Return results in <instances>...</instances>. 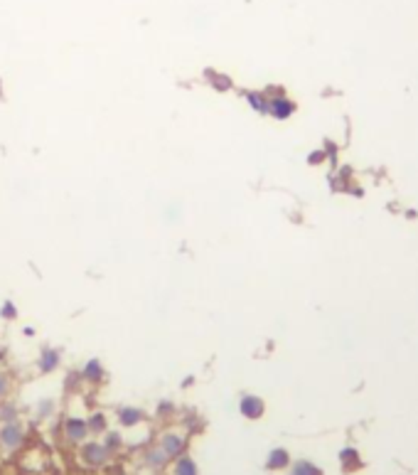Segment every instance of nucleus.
I'll use <instances>...</instances> for the list:
<instances>
[{"mask_svg":"<svg viewBox=\"0 0 418 475\" xmlns=\"http://www.w3.org/2000/svg\"><path fill=\"white\" fill-rule=\"evenodd\" d=\"M77 458H79V463H82L84 468L104 470V468H108V465H111L113 453L104 446V441H99V439L89 441L86 439L84 443H79V446H77Z\"/></svg>","mask_w":418,"mask_h":475,"instance_id":"obj_1","label":"nucleus"},{"mask_svg":"<svg viewBox=\"0 0 418 475\" xmlns=\"http://www.w3.org/2000/svg\"><path fill=\"white\" fill-rule=\"evenodd\" d=\"M27 446V426L20 419L8 423H0V451L12 456Z\"/></svg>","mask_w":418,"mask_h":475,"instance_id":"obj_2","label":"nucleus"},{"mask_svg":"<svg viewBox=\"0 0 418 475\" xmlns=\"http://www.w3.org/2000/svg\"><path fill=\"white\" fill-rule=\"evenodd\" d=\"M155 443L165 451V456L170 458V461H175V458L187 453V434H185V431H177V428H163L158 434V439H155Z\"/></svg>","mask_w":418,"mask_h":475,"instance_id":"obj_3","label":"nucleus"},{"mask_svg":"<svg viewBox=\"0 0 418 475\" xmlns=\"http://www.w3.org/2000/svg\"><path fill=\"white\" fill-rule=\"evenodd\" d=\"M62 436H65V441L69 443V446H79V443H84V441L91 436L86 417H67L65 421H62Z\"/></svg>","mask_w":418,"mask_h":475,"instance_id":"obj_4","label":"nucleus"},{"mask_svg":"<svg viewBox=\"0 0 418 475\" xmlns=\"http://www.w3.org/2000/svg\"><path fill=\"white\" fill-rule=\"evenodd\" d=\"M59 364H62V350H57V347H52V345L42 347L40 355H37V362H35L37 372L45 377L54 375V372L59 370Z\"/></svg>","mask_w":418,"mask_h":475,"instance_id":"obj_5","label":"nucleus"},{"mask_svg":"<svg viewBox=\"0 0 418 475\" xmlns=\"http://www.w3.org/2000/svg\"><path fill=\"white\" fill-rule=\"evenodd\" d=\"M116 421L121 428H136V426H141V423H146V411H143L141 406L124 404L116 409Z\"/></svg>","mask_w":418,"mask_h":475,"instance_id":"obj_6","label":"nucleus"},{"mask_svg":"<svg viewBox=\"0 0 418 475\" xmlns=\"http://www.w3.org/2000/svg\"><path fill=\"white\" fill-rule=\"evenodd\" d=\"M82 379L89 387H99L101 382L106 379V370H104V362L99 357L86 360V364L82 367Z\"/></svg>","mask_w":418,"mask_h":475,"instance_id":"obj_7","label":"nucleus"},{"mask_svg":"<svg viewBox=\"0 0 418 475\" xmlns=\"http://www.w3.org/2000/svg\"><path fill=\"white\" fill-rule=\"evenodd\" d=\"M143 463H146L150 470H155V473H158V470H165L167 463H172V461L165 456V451H163L158 443H150V446L143 451Z\"/></svg>","mask_w":418,"mask_h":475,"instance_id":"obj_8","label":"nucleus"},{"mask_svg":"<svg viewBox=\"0 0 418 475\" xmlns=\"http://www.w3.org/2000/svg\"><path fill=\"white\" fill-rule=\"evenodd\" d=\"M86 423H89V431H91V436H104L108 431V417L106 411H91L86 417Z\"/></svg>","mask_w":418,"mask_h":475,"instance_id":"obj_9","label":"nucleus"},{"mask_svg":"<svg viewBox=\"0 0 418 475\" xmlns=\"http://www.w3.org/2000/svg\"><path fill=\"white\" fill-rule=\"evenodd\" d=\"M172 475H200V470H197L195 461L185 453V456H180V458L172 461Z\"/></svg>","mask_w":418,"mask_h":475,"instance_id":"obj_10","label":"nucleus"},{"mask_svg":"<svg viewBox=\"0 0 418 475\" xmlns=\"http://www.w3.org/2000/svg\"><path fill=\"white\" fill-rule=\"evenodd\" d=\"M242 414L246 419H259L264 414V401L259 397H244L242 399Z\"/></svg>","mask_w":418,"mask_h":475,"instance_id":"obj_11","label":"nucleus"},{"mask_svg":"<svg viewBox=\"0 0 418 475\" xmlns=\"http://www.w3.org/2000/svg\"><path fill=\"white\" fill-rule=\"evenodd\" d=\"M101 441H104V446L113 453V458L118 456V451H121V448H124V443H126L124 434H121V431H111V428H108L106 434L101 436Z\"/></svg>","mask_w":418,"mask_h":475,"instance_id":"obj_12","label":"nucleus"},{"mask_svg":"<svg viewBox=\"0 0 418 475\" xmlns=\"http://www.w3.org/2000/svg\"><path fill=\"white\" fill-rule=\"evenodd\" d=\"M54 411H57L54 399H40V401H37V406H35L37 421H47L49 417H54Z\"/></svg>","mask_w":418,"mask_h":475,"instance_id":"obj_13","label":"nucleus"},{"mask_svg":"<svg viewBox=\"0 0 418 475\" xmlns=\"http://www.w3.org/2000/svg\"><path fill=\"white\" fill-rule=\"evenodd\" d=\"M12 387H15V384H12V375H10V372L3 370V367H0V404L10 399Z\"/></svg>","mask_w":418,"mask_h":475,"instance_id":"obj_14","label":"nucleus"},{"mask_svg":"<svg viewBox=\"0 0 418 475\" xmlns=\"http://www.w3.org/2000/svg\"><path fill=\"white\" fill-rule=\"evenodd\" d=\"M15 419H20V409H18V404H12L10 399L3 401V404H0V423L15 421Z\"/></svg>","mask_w":418,"mask_h":475,"instance_id":"obj_15","label":"nucleus"},{"mask_svg":"<svg viewBox=\"0 0 418 475\" xmlns=\"http://www.w3.org/2000/svg\"><path fill=\"white\" fill-rule=\"evenodd\" d=\"M18 318H20V311H18V305L12 303V300L0 303V320H5V323H15Z\"/></svg>","mask_w":418,"mask_h":475,"instance_id":"obj_16","label":"nucleus"},{"mask_svg":"<svg viewBox=\"0 0 418 475\" xmlns=\"http://www.w3.org/2000/svg\"><path fill=\"white\" fill-rule=\"evenodd\" d=\"M172 414H175V404L170 399L158 401V406H155V419L158 421H167V419H172Z\"/></svg>","mask_w":418,"mask_h":475,"instance_id":"obj_17","label":"nucleus"},{"mask_svg":"<svg viewBox=\"0 0 418 475\" xmlns=\"http://www.w3.org/2000/svg\"><path fill=\"white\" fill-rule=\"evenodd\" d=\"M286 463H288V456H286V451H273L271 458H268V468H283Z\"/></svg>","mask_w":418,"mask_h":475,"instance_id":"obj_18","label":"nucleus"},{"mask_svg":"<svg viewBox=\"0 0 418 475\" xmlns=\"http://www.w3.org/2000/svg\"><path fill=\"white\" fill-rule=\"evenodd\" d=\"M293 475H318V470L312 468V465H307V463H301L298 468H295Z\"/></svg>","mask_w":418,"mask_h":475,"instance_id":"obj_19","label":"nucleus"},{"mask_svg":"<svg viewBox=\"0 0 418 475\" xmlns=\"http://www.w3.org/2000/svg\"><path fill=\"white\" fill-rule=\"evenodd\" d=\"M5 357H8V350H5V347H3V345H0V364L5 362Z\"/></svg>","mask_w":418,"mask_h":475,"instance_id":"obj_20","label":"nucleus"}]
</instances>
